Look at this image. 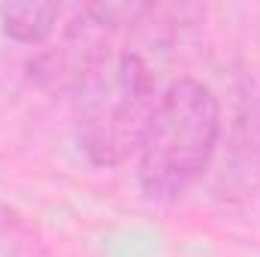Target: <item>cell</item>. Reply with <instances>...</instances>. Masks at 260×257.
Returning <instances> with one entry per match:
<instances>
[{
	"label": "cell",
	"instance_id": "cell-1",
	"mask_svg": "<svg viewBox=\"0 0 260 257\" xmlns=\"http://www.w3.org/2000/svg\"><path fill=\"white\" fill-rule=\"evenodd\" d=\"M221 100L194 76L173 79L157 91L133 167L148 203H176L209 173L221 145Z\"/></svg>",
	"mask_w": 260,
	"mask_h": 257
},
{
	"label": "cell",
	"instance_id": "cell-2",
	"mask_svg": "<svg viewBox=\"0 0 260 257\" xmlns=\"http://www.w3.org/2000/svg\"><path fill=\"white\" fill-rule=\"evenodd\" d=\"M154 100V76L139 52L100 49L73 82V136L82 157L97 170L136 157Z\"/></svg>",
	"mask_w": 260,
	"mask_h": 257
},
{
	"label": "cell",
	"instance_id": "cell-3",
	"mask_svg": "<svg viewBox=\"0 0 260 257\" xmlns=\"http://www.w3.org/2000/svg\"><path fill=\"white\" fill-rule=\"evenodd\" d=\"M64 18L61 3H0V30L18 46L49 43Z\"/></svg>",
	"mask_w": 260,
	"mask_h": 257
},
{
	"label": "cell",
	"instance_id": "cell-4",
	"mask_svg": "<svg viewBox=\"0 0 260 257\" xmlns=\"http://www.w3.org/2000/svg\"><path fill=\"white\" fill-rule=\"evenodd\" d=\"M257 139H260V133H257Z\"/></svg>",
	"mask_w": 260,
	"mask_h": 257
}]
</instances>
